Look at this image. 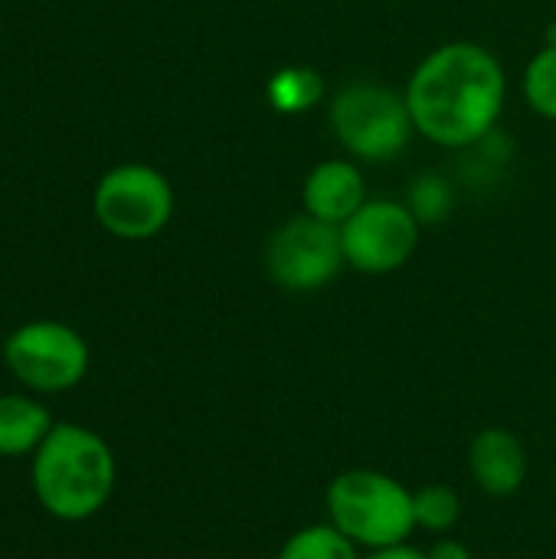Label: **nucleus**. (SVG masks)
I'll return each mask as SVG.
<instances>
[{"label": "nucleus", "mask_w": 556, "mask_h": 559, "mask_svg": "<svg viewBox=\"0 0 556 559\" xmlns=\"http://www.w3.org/2000/svg\"><path fill=\"white\" fill-rule=\"evenodd\" d=\"M344 265L347 259H344L341 226L315 219L308 213L282 223L265 249L269 278L295 295H308L331 285Z\"/></svg>", "instance_id": "7"}, {"label": "nucleus", "mask_w": 556, "mask_h": 559, "mask_svg": "<svg viewBox=\"0 0 556 559\" xmlns=\"http://www.w3.org/2000/svg\"><path fill=\"white\" fill-rule=\"evenodd\" d=\"M52 416L29 396L7 393L0 396V455L16 459V455H33L43 439L52 432Z\"/></svg>", "instance_id": "11"}, {"label": "nucleus", "mask_w": 556, "mask_h": 559, "mask_svg": "<svg viewBox=\"0 0 556 559\" xmlns=\"http://www.w3.org/2000/svg\"><path fill=\"white\" fill-rule=\"evenodd\" d=\"M524 95L528 105L556 121V43H547L528 66L524 72Z\"/></svg>", "instance_id": "15"}, {"label": "nucleus", "mask_w": 556, "mask_h": 559, "mask_svg": "<svg viewBox=\"0 0 556 559\" xmlns=\"http://www.w3.org/2000/svg\"><path fill=\"white\" fill-rule=\"evenodd\" d=\"M334 138L364 160L383 164L397 157L416 131L406 95L377 82H351L331 98Z\"/></svg>", "instance_id": "4"}, {"label": "nucleus", "mask_w": 556, "mask_h": 559, "mask_svg": "<svg viewBox=\"0 0 556 559\" xmlns=\"http://www.w3.org/2000/svg\"><path fill=\"white\" fill-rule=\"evenodd\" d=\"M3 364L36 393H66L88 373V344L62 321H29L7 337Z\"/></svg>", "instance_id": "5"}, {"label": "nucleus", "mask_w": 556, "mask_h": 559, "mask_svg": "<svg viewBox=\"0 0 556 559\" xmlns=\"http://www.w3.org/2000/svg\"><path fill=\"white\" fill-rule=\"evenodd\" d=\"M364 559H426L423 550L410 547V544H397V547H383V550H370V557Z\"/></svg>", "instance_id": "18"}, {"label": "nucleus", "mask_w": 556, "mask_h": 559, "mask_svg": "<svg viewBox=\"0 0 556 559\" xmlns=\"http://www.w3.org/2000/svg\"><path fill=\"white\" fill-rule=\"evenodd\" d=\"M469 475L492 498H511L528 481V449L524 442L501 429H482L469 445Z\"/></svg>", "instance_id": "9"}, {"label": "nucleus", "mask_w": 556, "mask_h": 559, "mask_svg": "<svg viewBox=\"0 0 556 559\" xmlns=\"http://www.w3.org/2000/svg\"><path fill=\"white\" fill-rule=\"evenodd\" d=\"M344 259L364 275H387L403 269L419 246V219L410 206L393 200H367L341 226Z\"/></svg>", "instance_id": "8"}, {"label": "nucleus", "mask_w": 556, "mask_h": 559, "mask_svg": "<svg viewBox=\"0 0 556 559\" xmlns=\"http://www.w3.org/2000/svg\"><path fill=\"white\" fill-rule=\"evenodd\" d=\"M413 511H416V527L429 534H446L459 524L462 501L449 485H426L413 491Z\"/></svg>", "instance_id": "14"}, {"label": "nucleus", "mask_w": 556, "mask_h": 559, "mask_svg": "<svg viewBox=\"0 0 556 559\" xmlns=\"http://www.w3.org/2000/svg\"><path fill=\"white\" fill-rule=\"evenodd\" d=\"M449 206H452V193H449V187H446L442 177H433L429 174V177H419L416 180V187L410 193V210L416 213L419 223L442 219L449 213Z\"/></svg>", "instance_id": "16"}, {"label": "nucleus", "mask_w": 556, "mask_h": 559, "mask_svg": "<svg viewBox=\"0 0 556 559\" xmlns=\"http://www.w3.org/2000/svg\"><path fill=\"white\" fill-rule=\"evenodd\" d=\"M505 69L478 43L433 49L406 85V105L423 138L439 147H469L488 138L505 108Z\"/></svg>", "instance_id": "1"}, {"label": "nucleus", "mask_w": 556, "mask_h": 559, "mask_svg": "<svg viewBox=\"0 0 556 559\" xmlns=\"http://www.w3.org/2000/svg\"><path fill=\"white\" fill-rule=\"evenodd\" d=\"M328 521L364 550L410 544L416 531L413 491L374 468L341 472L324 495Z\"/></svg>", "instance_id": "3"}, {"label": "nucleus", "mask_w": 556, "mask_h": 559, "mask_svg": "<svg viewBox=\"0 0 556 559\" xmlns=\"http://www.w3.org/2000/svg\"><path fill=\"white\" fill-rule=\"evenodd\" d=\"M115 455L108 442L75 423H56L33 452V495L46 514L66 524L95 518L115 491Z\"/></svg>", "instance_id": "2"}, {"label": "nucleus", "mask_w": 556, "mask_h": 559, "mask_svg": "<svg viewBox=\"0 0 556 559\" xmlns=\"http://www.w3.org/2000/svg\"><path fill=\"white\" fill-rule=\"evenodd\" d=\"M301 203L308 216L344 226L367 203L364 174L351 160H324L305 177Z\"/></svg>", "instance_id": "10"}, {"label": "nucleus", "mask_w": 556, "mask_h": 559, "mask_svg": "<svg viewBox=\"0 0 556 559\" xmlns=\"http://www.w3.org/2000/svg\"><path fill=\"white\" fill-rule=\"evenodd\" d=\"M269 105L282 115H301L308 108H315L324 95V82L315 69L308 66H285L279 69L269 85H265Z\"/></svg>", "instance_id": "12"}, {"label": "nucleus", "mask_w": 556, "mask_h": 559, "mask_svg": "<svg viewBox=\"0 0 556 559\" xmlns=\"http://www.w3.org/2000/svg\"><path fill=\"white\" fill-rule=\"evenodd\" d=\"M95 219L118 239H151L174 216V190L167 177L147 164H121L95 187Z\"/></svg>", "instance_id": "6"}, {"label": "nucleus", "mask_w": 556, "mask_h": 559, "mask_svg": "<svg viewBox=\"0 0 556 559\" xmlns=\"http://www.w3.org/2000/svg\"><path fill=\"white\" fill-rule=\"evenodd\" d=\"M426 559H475L472 557V550L465 547V544H459V540H436L429 550H426Z\"/></svg>", "instance_id": "17"}, {"label": "nucleus", "mask_w": 556, "mask_h": 559, "mask_svg": "<svg viewBox=\"0 0 556 559\" xmlns=\"http://www.w3.org/2000/svg\"><path fill=\"white\" fill-rule=\"evenodd\" d=\"M357 550L360 547L328 521V524H308L295 531L282 544L279 559H360Z\"/></svg>", "instance_id": "13"}]
</instances>
